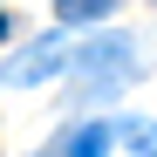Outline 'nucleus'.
<instances>
[{
  "instance_id": "nucleus-3",
  "label": "nucleus",
  "mask_w": 157,
  "mask_h": 157,
  "mask_svg": "<svg viewBox=\"0 0 157 157\" xmlns=\"http://www.w3.org/2000/svg\"><path fill=\"white\" fill-rule=\"evenodd\" d=\"M109 144H116V130H109V123H82V130L62 144V157H102Z\"/></svg>"
},
{
  "instance_id": "nucleus-2",
  "label": "nucleus",
  "mask_w": 157,
  "mask_h": 157,
  "mask_svg": "<svg viewBox=\"0 0 157 157\" xmlns=\"http://www.w3.org/2000/svg\"><path fill=\"white\" fill-rule=\"evenodd\" d=\"M68 68V41L62 34H41L34 48H21V55L0 62V82L7 89H28V82H48V75H62Z\"/></svg>"
},
{
  "instance_id": "nucleus-7",
  "label": "nucleus",
  "mask_w": 157,
  "mask_h": 157,
  "mask_svg": "<svg viewBox=\"0 0 157 157\" xmlns=\"http://www.w3.org/2000/svg\"><path fill=\"white\" fill-rule=\"evenodd\" d=\"M41 157H62V150H41Z\"/></svg>"
},
{
  "instance_id": "nucleus-4",
  "label": "nucleus",
  "mask_w": 157,
  "mask_h": 157,
  "mask_svg": "<svg viewBox=\"0 0 157 157\" xmlns=\"http://www.w3.org/2000/svg\"><path fill=\"white\" fill-rule=\"evenodd\" d=\"M109 130H116L137 157H157V123H150V116H123V123H109Z\"/></svg>"
},
{
  "instance_id": "nucleus-6",
  "label": "nucleus",
  "mask_w": 157,
  "mask_h": 157,
  "mask_svg": "<svg viewBox=\"0 0 157 157\" xmlns=\"http://www.w3.org/2000/svg\"><path fill=\"white\" fill-rule=\"evenodd\" d=\"M7 34H14V21H7V14H0V41H7Z\"/></svg>"
},
{
  "instance_id": "nucleus-5",
  "label": "nucleus",
  "mask_w": 157,
  "mask_h": 157,
  "mask_svg": "<svg viewBox=\"0 0 157 157\" xmlns=\"http://www.w3.org/2000/svg\"><path fill=\"white\" fill-rule=\"evenodd\" d=\"M116 0H55V21H102Z\"/></svg>"
},
{
  "instance_id": "nucleus-1",
  "label": "nucleus",
  "mask_w": 157,
  "mask_h": 157,
  "mask_svg": "<svg viewBox=\"0 0 157 157\" xmlns=\"http://www.w3.org/2000/svg\"><path fill=\"white\" fill-rule=\"evenodd\" d=\"M130 34H96V41H75L68 48V68H82L89 75V89H116L130 82V68H137V55H130Z\"/></svg>"
}]
</instances>
